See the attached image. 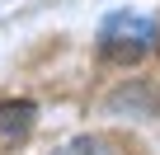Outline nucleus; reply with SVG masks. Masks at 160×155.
<instances>
[{"mask_svg": "<svg viewBox=\"0 0 160 155\" xmlns=\"http://www.w3.org/2000/svg\"><path fill=\"white\" fill-rule=\"evenodd\" d=\"M160 47V24L141 10H113L99 24V52L118 66H132Z\"/></svg>", "mask_w": 160, "mask_h": 155, "instance_id": "1", "label": "nucleus"}, {"mask_svg": "<svg viewBox=\"0 0 160 155\" xmlns=\"http://www.w3.org/2000/svg\"><path fill=\"white\" fill-rule=\"evenodd\" d=\"M33 132V104H0V150L19 146L24 136Z\"/></svg>", "mask_w": 160, "mask_h": 155, "instance_id": "2", "label": "nucleus"}, {"mask_svg": "<svg viewBox=\"0 0 160 155\" xmlns=\"http://www.w3.org/2000/svg\"><path fill=\"white\" fill-rule=\"evenodd\" d=\"M52 155H108V150H104L99 136H75V141H66V146L52 150Z\"/></svg>", "mask_w": 160, "mask_h": 155, "instance_id": "3", "label": "nucleus"}]
</instances>
